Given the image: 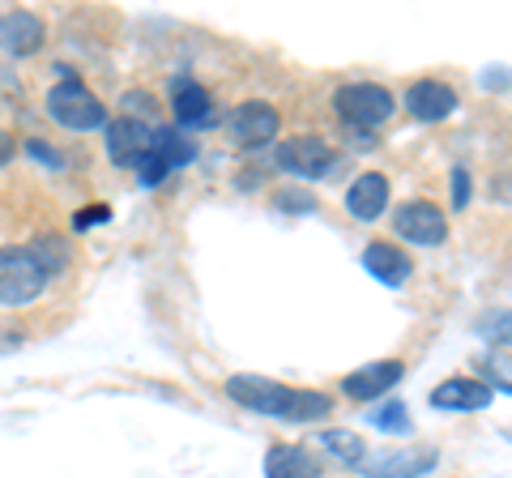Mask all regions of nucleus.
Instances as JSON below:
<instances>
[{
  "label": "nucleus",
  "instance_id": "18",
  "mask_svg": "<svg viewBox=\"0 0 512 478\" xmlns=\"http://www.w3.org/2000/svg\"><path fill=\"white\" fill-rule=\"evenodd\" d=\"M316 449H325V457L342 461V466H350V470H359V461H363L367 453H372V444H367L359 432H346V427H333V432H320Z\"/></svg>",
  "mask_w": 512,
  "mask_h": 478
},
{
  "label": "nucleus",
  "instance_id": "13",
  "mask_svg": "<svg viewBox=\"0 0 512 478\" xmlns=\"http://www.w3.org/2000/svg\"><path fill=\"white\" fill-rule=\"evenodd\" d=\"M43 39H47V26L39 13H30V9L0 13V47H5L9 56H35Z\"/></svg>",
  "mask_w": 512,
  "mask_h": 478
},
{
  "label": "nucleus",
  "instance_id": "4",
  "mask_svg": "<svg viewBox=\"0 0 512 478\" xmlns=\"http://www.w3.org/2000/svg\"><path fill=\"white\" fill-rule=\"evenodd\" d=\"M333 107H338V116L350 124V129H376V124H384L393 116V90L389 86H376V82H350V86H338L333 90Z\"/></svg>",
  "mask_w": 512,
  "mask_h": 478
},
{
  "label": "nucleus",
  "instance_id": "14",
  "mask_svg": "<svg viewBox=\"0 0 512 478\" xmlns=\"http://www.w3.org/2000/svg\"><path fill=\"white\" fill-rule=\"evenodd\" d=\"M406 111L414 120L423 124H440L457 111V90L448 82H436V77H427V82H414L406 90Z\"/></svg>",
  "mask_w": 512,
  "mask_h": 478
},
{
  "label": "nucleus",
  "instance_id": "1",
  "mask_svg": "<svg viewBox=\"0 0 512 478\" xmlns=\"http://www.w3.org/2000/svg\"><path fill=\"white\" fill-rule=\"evenodd\" d=\"M227 397L235 406H244L252 414H269L282 423H316L333 414V397L320 389H286L269 376H231Z\"/></svg>",
  "mask_w": 512,
  "mask_h": 478
},
{
  "label": "nucleus",
  "instance_id": "19",
  "mask_svg": "<svg viewBox=\"0 0 512 478\" xmlns=\"http://www.w3.org/2000/svg\"><path fill=\"white\" fill-rule=\"evenodd\" d=\"M154 158H163V163L175 171V167H188L192 158H197V146L180 133V129H154V146H150Z\"/></svg>",
  "mask_w": 512,
  "mask_h": 478
},
{
  "label": "nucleus",
  "instance_id": "7",
  "mask_svg": "<svg viewBox=\"0 0 512 478\" xmlns=\"http://www.w3.org/2000/svg\"><path fill=\"white\" fill-rule=\"evenodd\" d=\"M227 129H231V137L239 141V146H265V141L278 137L282 120H278V107H274V103L248 99V103H239V107L231 111Z\"/></svg>",
  "mask_w": 512,
  "mask_h": 478
},
{
  "label": "nucleus",
  "instance_id": "2",
  "mask_svg": "<svg viewBox=\"0 0 512 478\" xmlns=\"http://www.w3.org/2000/svg\"><path fill=\"white\" fill-rule=\"evenodd\" d=\"M52 269L43 265L35 244L0 248V308H26L47 291Z\"/></svg>",
  "mask_w": 512,
  "mask_h": 478
},
{
  "label": "nucleus",
  "instance_id": "22",
  "mask_svg": "<svg viewBox=\"0 0 512 478\" xmlns=\"http://www.w3.org/2000/svg\"><path fill=\"white\" fill-rule=\"evenodd\" d=\"M120 107H124V116L128 120H141V124H150V129H158L154 124V116H158V99L150 90H128L124 99H120Z\"/></svg>",
  "mask_w": 512,
  "mask_h": 478
},
{
  "label": "nucleus",
  "instance_id": "11",
  "mask_svg": "<svg viewBox=\"0 0 512 478\" xmlns=\"http://www.w3.org/2000/svg\"><path fill=\"white\" fill-rule=\"evenodd\" d=\"M150 146H154V129H150V124H141V120L120 116L107 129V158L116 167H137L141 158L150 154Z\"/></svg>",
  "mask_w": 512,
  "mask_h": 478
},
{
  "label": "nucleus",
  "instance_id": "3",
  "mask_svg": "<svg viewBox=\"0 0 512 478\" xmlns=\"http://www.w3.org/2000/svg\"><path fill=\"white\" fill-rule=\"evenodd\" d=\"M47 116L56 124H64L69 133H90V129H103L107 124V107L94 90H86V82L77 77H64L60 86L47 90Z\"/></svg>",
  "mask_w": 512,
  "mask_h": 478
},
{
  "label": "nucleus",
  "instance_id": "10",
  "mask_svg": "<svg viewBox=\"0 0 512 478\" xmlns=\"http://www.w3.org/2000/svg\"><path fill=\"white\" fill-rule=\"evenodd\" d=\"M491 385L487 380H474V376H453V380H440L431 389L427 402L436 410H453V414H470V410H487L491 406Z\"/></svg>",
  "mask_w": 512,
  "mask_h": 478
},
{
  "label": "nucleus",
  "instance_id": "20",
  "mask_svg": "<svg viewBox=\"0 0 512 478\" xmlns=\"http://www.w3.org/2000/svg\"><path fill=\"white\" fill-rule=\"evenodd\" d=\"M474 333L483 338L487 346H500L508 350L512 346V308H495V312H483L474 321Z\"/></svg>",
  "mask_w": 512,
  "mask_h": 478
},
{
  "label": "nucleus",
  "instance_id": "25",
  "mask_svg": "<svg viewBox=\"0 0 512 478\" xmlns=\"http://www.w3.org/2000/svg\"><path fill=\"white\" fill-rule=\"evenodd\" d=\"M470 205V171H453V210H466Z\"/></svg>",
  "mask_w": 512,
  "mask_h": 478
},
{
  "label": "nucleus",
  "instance_id": "8",
  "mask_svg": "<svg viewBox=\"0 0 512 478\" xmlns=\"http://www.w3.org/2000/svg\"><path fill=\"white\" fill-rule=\"evenodd\" d=\"M333 163V146L325 137H291V141H278V167L299 175V180H316L325 175Z\"/></svg>",
  "mask_w": 512,
  "mask_h": 478
},
{
  "label": "nucleus",
  "instance_id": "12",
  "mask_svg": "<svg viewBox=\"0 0 512 478\" xmlns=\"http://www.w3.org/2000/svg\"><path fill=\"white\" fill-rule=\"evenodd\" d=\"M171 116H175V124H184V129H205V124L218 120L210 90L201 82H192V77H175L171 82Z\"/></svg>",
  "mask_w": 512,
  "mask_h": 478
},
{
  "label": "nucleus",
  "instance_id": "21",
  "mask_svg": "<svg viewBox=\"0 0 512 478\" xmlns=\"http://www.w3.org/2000/svg\"><path fill=\"white\" fill-rule=\"evenodd\" d=\"M367 423L380 427V432H393V436H410V432H414V423H410V414H406L402 402H384V406H376L372 414H367Z\"/></svg>",
  "mask_w": 512,
  "mask_h": 478
},
{
  "label": "nucleus",
  "instance_id": "23",
  "mask_svg": "<svg viewBox=\"0 0 512 478\" xmlns=\"http://www.w3.org/2000/svg\"><path fill=\"white\" fill-rule=\"evenodd\" d=\"M483 372L491 376L495 389L512 393V359H508V355H487V359H483Z\"/></svg>",
  "mask_w": 512,
  "mask_h": 478
},
{
  "label": "nucleus",
  "instance_id": "16",
  "mask_svg": "<svg viewBox=\"0 0 512 478\" xmlns=\"http://www.w3.org/2000/svg\"><path fill=\"white\" fill-rule=\"evenodd\" d=\"M389 210V180L380 171H363L355 184L346 188V214L359 222H376Z\"/></svg>",
  "mask_w": 512,
  "mask_h": 478
},
{
  "label": "nucleus",
  "instance_id": "5",
  "mask_svg": "<svg viewBox=\"0 0 512 478\" xmlns=\"http://www.w3.org/2000/svg\"><path fill=\"white\" fill-rule=\"evenodd\" d=\"M440 453L423 449V444H414V449H372L363 461H359V474L363 478H419L427 470H436Z\"/></svg>",
  "mask_w": 512,
  "mask_h": 478
},
{
  "label": "nucleus",
  "instance_id": "6",
  "mask_svg": "<svg viewBox=\"0 0 512 478\" xmlns=\"http://www.w3.org/2000/svg\"><path fill=\"white\" fill-rule=\"evenodd\" d=\"M393 231H397V239H406V244L440 248L448 239V218L440 205H431V201H406V205H397V214H393Z\"/></svg>",
  "mask_w": 512,
  "mask_h": 478
},
{
  "label": "nucleus",
  "instance_id": "24",
  "mask_svg": "<svg viewBox=\"0 0 512 478\" xmlns=\"http://www.w3.org/2000/svg\"><path fill=\"white\" fill-rule=\"evenodd\" d=\"M167 163H163V158H154V154H146V158H141V163H137V175H141V184H146V188H154V184H163L167 180Z\"/></svg>",
  "mask_w": 512,
  "mask_h": 478
},
{
  "label": "nucleus",
  "instance_id": "9",
  "mask_svg": "<svg viewBox=\"0 0 512 478\" xmlns=\"http://www.w3.org/2000/svg\"><path fill=\"white\" fill-rule=\"evenodd\" d=\"M402 376H406L402 359H376V363H363V368L346 372L342 376V393L350 397V402H376V397L389 393Z\"/></svg>",
  "mask_w": 512,
  "mask_h": 478
},
{
  "label": "nucleus",
  "instance_id": "26",
  "mask_svg": "<svg viewBox=\"0 0 512 478\" xmlns=\"http://www.w3.org/2000/svg\"><path fill=\"white\" fill-rule=\"evenodd\" d=\"M13 154H18V141H13V133H5V129H0V167H5Z\"/></svg>",
  "mask_w": 512,
  "mask_h": 478
},
{
  "label": "nucleus",
  "instance_id": "17",
  "mask_svg": "<svg viewBox=\"0 0 512 478\" xmlns=\"http://www.w3.org/2000/svg\"><path fill=\"white\" fill-rule=\"evenodd\" d=\"M265 478H320V457L308 444H274L265 453Z\"/></svg>",
  "mask_w": 512,
  "mask_h": 478
},
{
  "label": "nucleus",
  "instance_id": "15",
  "mask_svg": "<svg viewBox=\"0 0 512 478\" xmlns=\"http://www.w3.org/2000/svg\"><path fill=\"white\" fill-rule=\"evenodd\" d=\"M363 269L372 278H380L384 286H406L414 274V261L393 244V239H372V244L363 248Z\"/></svg>",
  "mask_w": 512,
  "mask_h": 478
}]
</instances>
